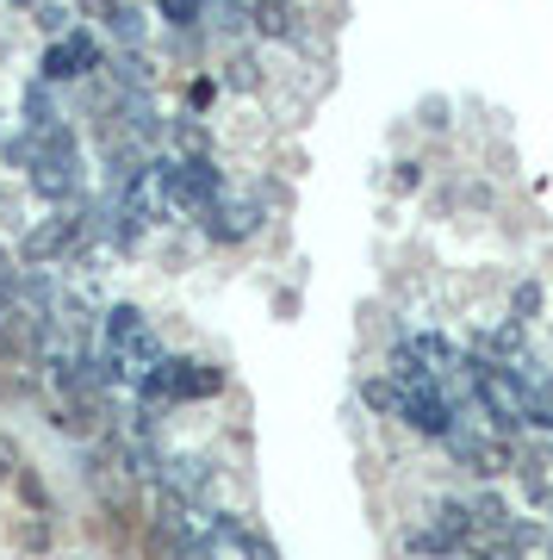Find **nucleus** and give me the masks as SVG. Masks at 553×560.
Instances as JSON below:
<instances>
[{"mask_svg": "<svg viewBox=\"0 0 553 560\" xmlns=\"http://www.w3.org/2000/svg\"><path fill=\"white\" fill-rule=\"evenodd\" d=\"M199 224H205V237H217V243H243L249 231L261 224V212L249 200H231V194H217L205 212H199Z\"/></svg>", "mask_w": 553, "mask_h": 560, "instance_id": "5", "label": "nucleus"}, {"mask_svg": "<svg viewBox=\"0 0 553 560\" xmlns=\"http://www.w3.org/2000/svg\"><path fill=\"white\" fill-rule=\"evenodd\" d=\"M87 13H99V25H106L119 44H131V50L143 44V13L131 7V0H87Z\"/></svg>", "mask_w": 553, "mask_h": 560, "instance_id": "6", "label": "nucleus"}, {"mask_svg": "<svg viewBox=\"0 0 553 560\" xmlns=\"http://www.w3.org/2000/svg\"><path fill=\"white\" fill-rule=\"evenodd\" d=\"M25 168H32V187H38L44 200L62 206V200H75L81 194V150H75V138H69L62 125L25 138Z\"/></svg>", "mask_w": 553, "mask_h": 560, "instance_id": "2", "label": "nucleus"}, {"mask_svg": "<svg viewBox=\"0 0 553 560\" xmlns=\"http://www.w3.org/2000/svg\"><path fill=\"white\" fill-rule=\"evenodd\" d=\"M81 243H87V219L81 212H50V219L25 237V256L32 261H50V256H75Z\"/></svg>", "mask_w": 553, "mask_h": 560, "instance_id": "4", "label": "nucleus"}, {"mask_svg": "<svg viewBox=\"0 0 553 560\" xmlns=\"http://www.w3.org/2000/svg\"><path fill=\"white\" fill-rule=\"evenodd\" d=\"M361 399L374 405L379 418H392V405H398V381H392V374H386V381H367V386H361Z\"/></svg>", "mask_w": 553, "mask_h": 560, "instance_id": "8", "label": "nucleus"}, {"mask_svg": "<svg viewBox=\"0 0 553 560\" xmlns=\"http://www.w3.org/2000/svg\"><path fill=\"white\" fill-rule=\"evenodd\" d=\"M94 69H106L99 62V44L87 38V32H57V44L44 50V81H81V75H94Z\"/></svg>", "mask_w": 553, "mask_h": 560, "instance_id": "3", "label": "nucleus"}, {"mask_svg": "<svg viewBox=\"0 0 553 560\" xmlns=\"http://www.w3.org/2000/svg\"><path fill=\"white\" fill-rule=\"evenodd\" d=\"M199 7H205V0H199Z\"/></svg>", "mask_w": 553, "mask_h": 560, "instance_id": "12", "label": "nucleus"}, {"mask_svg": "<svg viewBox=\"0 0 553 560\" xmlns=\"http://www.w3.org/2000/svg\"><path fill=\"white\" fill-rule=\"evenodd\" d=\"M20 7H38V0H20Z\"/></svg>", "mask_w": 553, "mask_h": 560, "instance_id": "11", "label": "nucleus"}, {"mask_svg": "<svg viewBox=\"0 0 553 560\" xmlns=\"http://www.w3.org/2000/svg\"><path fill=\"white\" fill-rule=\"evenodd\" d=\"M224 81H231V88H256V57H231V75H224Z\"/></svg>", "mask_w": 553, "mask_h": 560, "instance_id": "9", "label": "nucleus"}, {"mask_svg": "<svg viewBox=\"0 0 553 560\" xmlns=\"http://www.w3.org/2000/svg\"><path fill=\"white\" fill-rule=\"evenodd\" d=\"M38 25L57 38V32H69L75 25V0H38Z\"/></svg>", "mask_w": 553, "mask_h": 560, "instance_id": "7", "label": "nucleus"}, {"mask_svg": "<svg viewBox=\"0 0 553 560\" xmlns=\"http://www.w3.org/2000/svg\"><path fill=\"white\" fill-rule=\"evenodd\" d=\"M156 361H162V337L150 330V318H143V312H131V305H113V312H106V355H99L106 386L143 381Z\"/></svg>", "mask_w": 553, "mask_h": 560, "instance_id": "1", "label": "nucleus"}, {"mask_svg": "<svg viewBox=\"0 0 553 560\" xmlns=\"http://www.w3.org/2000/svg\"><path fill=\"white\" fill-rule=\"evenodd\" d=\"M516 312H541V287H516Z\"/></svg>", "mask_w": 553, "mask_h": 560, "instance_id": "10", "label": "nucleus"}]
</instances>
